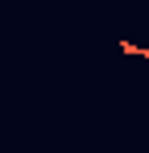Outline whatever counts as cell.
Returning <instances> with one entry per match:
<instances>
[{"instance_id": "cell-1", "label": "cell", "mask_w": 149, "mask_h": 153, "mask_svg": "<svg viewBox=\"0 0 149 153\" xmlns=\"http://www.w3.org/2000/svg\"><path fill=\"white\" fill-rule=\"evenodd\" d=\"M120 50H124V54H133V58H137V54H141V58H149V46H133V42H120Z\"/></svg>"}]
</instances>
